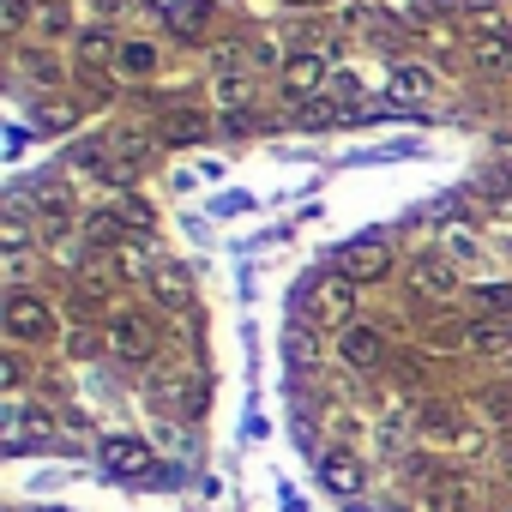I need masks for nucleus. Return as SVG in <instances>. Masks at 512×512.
Here are the masks:
<instances>
[{"label": "nucleus", "mask_w": 512, "mask_h": 512, "mask_svg": "<svg viewBox=\"0 0 512 512\" xmlns=\"http://www.w3.org/2000/svg\"><path fill=\"white\" fill-rule=\"evenodd\" d=\"M350 308H356V290L344 278H308L296 290V320L302 326H338V320H350Z\"/></svg>", "instance_id": "nucleus-1"}, {"label": "nucleus", "mask_w": 512, "mask_h": 512, "mask_svg": "<svg viewBox=\"0 0 512 512\" xmlns=\"http://www.w3.org/2000/svg\"><path fill=\"white\" fill-rule=\"evenodd\" d=\"M7 332H13V338H31V344H49V338H55L49 302H37L31 290H13V296H7Z\"/></svg>", "instance_id": "nucleus-2"}, {"label": "nucleus", "mask_w": 512, "mask_h": 512, "mask_svg": "<svg viewBox=\"0 0 512 512\" xmlns=\"http://www.w3.org/2000/svg\"><path fill=\"white\" fill-rule=\"evenodd\" d=\"M386 266H392V247L386 241H350L344 253H338V278L344 284H374V278H386Z\"/></svg>", "instance_id": "nucleus-3"}, {"label": "nucleus", "mask_w": 512, "mask_h": 512, "mask_svg": "<svg viewBox=\"0 0 512 512\" xmlns=\"http://www.w3.org/2000/svg\"><path fill=\"white\" fill-rule=\"evenodd\" d=\"M488 506V494H482V482L476 476H434L428 482V512H482Z\"/></svg>", "instance_id": "nucleus-4"}, {"label": "nucleus", "mask_w": 512, "mask_h": 512, "mask_svg": "<svg viewBox=\"0 0 512 512\" xmlns=\"http://www.w3.org/2000/svg\"><path fill=\"white\" fill-rule=\"evenodd\" d=\"M109 350H115L121 362H151V350H157V326L139 320V314H121V320L109 326Z\"/></svg>", "instance_id": "nucleus-5"}, {"label": "nucleus", "mask_w": 512, "mask_h": 512, "mask_svg": "<svg viewBox=\"0 0 512 512\" xmlns=\"http://www.w3.org/2000/svg\"><path fill=\"white\" fill-rule=\"evenodd\" d=\"M97 458H103L109 476H145V470H151V446L133 440V434H109V440L97 446Z\"/></svg>", "instance_id": "nucleus-6"}, {"label": "nucleus", "mask_w": 512, "mask_h": 512, "mask_svg": "<svg viewBox=\"0 0 512 512\" xmlns=\"http://www.w3.org/2000/svg\"><path fill=\"white\" fill-rule=\"evenodd\" d=\"M338 350H344V362L362 368V374H374V368L386 362V338H380L374 326H344V332H338Z\"/></svg>", "instance_id": "nucleus-7"}, {"label": "nucleus", "mask_w": 512, "mask_h": 512, "mask_svg": "<svg viewBox=\"0 0 512 512\" xmlns=\"http://www.w3.org/2000/svg\"><path fill=\"white\" fill-rule=\"evenodd\" d=\"M320 85H326V55H296V61L284 67V97L314 103V97H320Z\"/></svg>", "instance_id": "nucleus-8"}, {"label": "nucleus", "mask_w": 512, "mask_h": 512, "mask_svg": "<svg viewBox=\"0 0 512 512\" xmlns=\"http://www.w3.org/2000/svg\"><path fill=\"white\" fill-rule=\"evenodd\" d=\"M410 290H416L422 302H446V296L458 290V278H452V266H446V260H428V253H422V260L410 266Z\"/></svg>", "instance_id": "nucleus-9"}, {"label": "nucleus", "mask_w": 512, "mask_h": 512, "mask_svg": "<svg viewBox=\"0 0 512 512\" xmlns=\"http://www.w3.org/2000/svg\"><path fill=\"white\" fill-rule=\"evenodd\" d=\"M320 482H326L332 494L356 500V494H362V464H356L350 452H326V458H320Z\"/></svg>", "instance_id": "nucleus-10"}, {"label": "nucleus", "mask_w": 512, "mask_h": 512, "mask_svg": "<svg viewBox=\"0 0 512 512\" xmlns=\"http://www.w3.org/2000/svg\"><path fill=\"white\" fill-rule=\"evenodd\" d=\"M151 157V145L145 139H115V151H109V163H103V181H115V187H127L133 175H139V163Z\"/></svg>", "instance_id": "nucleus-11"}, {"label": "nucleus", "mask_w": 512, "mask_h": 512, "mask_svg": "<svg viewBox=\"0 0 512 512\" xmlns=\"http://www.w3.org/2000/svg\"><path fill=\"white\" fill-rule=\"evenodd\" d=\"M151 290H157V302H169V308H187V302H193L187 266H151Z\"/></svg>", "instance_id": "nucleus-12"}, {"label": "nucleus", "mask_w": 512, "mask_h": 512, "mask_svg": "<svg viewBox=\"0 0 512 512\" xmlns=\"http://www.w3.org/2000/svg\"><path fill=\"white\" fill-rule=\"evenodd\" d=\"M392 97H398V109H422V103L434 97V79H428L422 67H398V73H392Z\"/></svg>", "instance_id": "nucleus-13"}, {"label": "nucleus", "mask_w": 512, "mask_h": 512, "mask_svg": "<svg viewBox=\"0 0 512 512\" xmlns=\"http://www.w3.org/2000/svg\"><path fill=\"white\" fill-rule=\"evenodd\" d=\"M157 398L175 404V410H205V380H199V374H169V380L157 386Z\"/></svg>", "instance_id": "nucleus-14"}, {"label": "nucleus", "mask_w": 512, "mask_h": 512, "mask_svg": "<svg viewBox=\"0 0 512 512\" xmlns=\"http://www.w3.org/2000/svg\"><path fill=\"white\" fill-rule=\"evenodd\" d=\"M284 362L290 368H320V338H314V326H290V338H284Z\"/></svg>", "instance_id": "nucleus-15"}, {"label": "nucleus", "mask_w": 512, "mask_h": 512, "mask_svg": "<svg viewBox=\"0 0 512 512\" xmlns=\"http://www.w3.org/2000/svg\"><path fill=\"white\" fill-rule=\"evenodd\" d=\"M157 133H163L169 145H199V139H205V121L187 115V109H169V115L157 121Z\"/></svg>", "instance_id": "nucleus-16"}, {"label": "nucleus", "mask_w": 512, "mask_h": 512, "mask_svg": "<svg viewBox=\"0 0 512 512\" xmlns=\"http://www.w3.org/2000/svg\"><path fill=\"white\" fill-rule=\"evenodd\" d=\"M85 235H91V247H121V235H133L115 211H91L85 217Z\"/></svg>", "instance_id": "nucleus-17"}, {"label": "nucleus", "mask_w": 512, "mask_h": 512, "mask_svg": "<svg viewBox=\"0 0 512 512\" xmlns=\"http://www.w3.org/2000/svg\"><path fill=\"white\" fill-rule=\"evenodd\" d=\"M416 428H422L428 440H446V434H458V410H452V404H422V410H416Z\"/></svg>", "instance_id": "nucleus-18"}, {"label": "nucleus", "mask_w": 512, "mask_h": 512, "mask_svg": "<svg viewBox=\"0 0 512 512\" xmlns=\"http://www.w3.org/2000/svg\"><path fill=\"white\" fill-rule=\"evenodd\" d=\"M464 338H470L482 356H500V350H512V332H506V326H494V320H476Z\"/></svg>", "instance_id": "nucleus-19"}, {"label": "nucleus", "mask_w": 512, "mask_h": 512, "mask_svg": "<svg viewBox=\"0 0 512 512\" xmlns=\"http://www.w3.org/2000/svg\"><path fill=\"white\" fill-rule=\"evenodd\" d=\"M205 0H169V31H181V37H193L199 25H205Z\"/></svg>", "instance_id": "nucleus-20"}, {"label": "nucleus", "mask_w": 512, "mask_h": 512, "mask_svg": "<svg viewBox=\"0 0 512 512\" xmlns=\"http://www.w3.org/2000/svg\"><path fill=\"white\" fill-rule=\"evenodd\" d=\"M476 67L482 73H512V43L506 37H482L476 43Z\"/></svg>", "instance_id": "nucleus-21"}, {"label": "nucleus", "mask_w": 512, "mask_h": 512, "mask_svg": "<svg viewBox=\"0 0 512 512\" xmlns=\"http://www.w3.org/2000/svg\"><path fill=\"white\" fill-rule=\"evenodd\" d=\"M115 49H121V43H115L109 31H85V37H79V55H85L91 67H97V61H121Z\"/></svg>", "instance_id": "nucleus-22"}, {"label": "nucleus", "mask_w": 512, "mask_h": 512, "mask_svg": "<svg viewBox=\"0 0 512 512\" xmlns=\"http://www.w3.org/2000/svg\"><path fill=\"white\" fill-rule=\"evenodd\" d=\"M217 103H223L229 115H241V103H247V79H241V73H223V79H217Z\"/></svg>", "instance_id": "nucleus-23"}, {"label": "nucleus", "mask_w": 512, "mask_h": 512, "mask_svg": "<svg viewBox=\"0 0 512 512\" xmlns=\"http://www.w3.org/2000/svg\"><path fill=\"white\" fill-rule=\"evenodd\" d=\"M115 217H121L133 235H151V223H157V217H151V205H139V199H121V205H115Z\"/></svg>", "instance_id": "nucleus-24"}, {"label": "nucleus", "mask_w": 512, "mask_h": 512, "mask_svg": "<svg viewBox=\"0 0 512 512\" xmlns=\"http://www.w3.org/2000/svg\"><path fill=\"white\" fill-rule=\"evenodd\" d=\"M121 67L127 73H151L157 67V49L151 43H121Z\"/></svg>", "instance_id": "nucleus-25"}, {"label": "nucleus", "mask_w": 512, "mask_h": 512, "mask_svg": "<svg viewBox=\"0 0 512 512\" xmlns=\"http://www.w3.org/2000/svg\"><path fill=\"white\" fill-rule=\"evenodd\" d=\"M19 73H25V79H43V85H55V79H61V67H55V61H43V55H31V49H19Z\"/></svg>", "instance_id": "nucleus-26"}, {"label": "nucleus", "mask_w": 512, "mask_h": 512, "mask_svg": "<svg viewBox=\"0 0 512 512\" xmlns=\"http://www.w3.org/2000/svg\"><path fill=\"white\" fill-rule=\"evenodd\" d=\"M476 308H482V314H506V308H512V284H488V290H476Z\"/></svg>", "instance_id": "nucleus-27"}, {"label": "nucleus", "mask_w": 512, "mask_h": 512, "mask_svg": "<svg viewBox=\"0 0 512 512\" xmlns=\"http://www.w3.org/2000/svg\"><path fill=\"white\" fill-rule=\"evenodd\" d=\"M446 253H452V260H470V253H476V235H470L464 223H452V229H446Z\"/></svg>", "instance_id": "nucleus-28"}, {"label": "nucleus", "mask_w": 512, "mask_h": 512, "mask_svg": "<svg viewBox=\"0 0 512 512\" xmlns=\"http://www.w3.org/2000/svg\"><path fill=\"white\" fill-rule=\"evenodd\" d=\"M73 121H79V115H73L67 103H43V109H37V127H55V133H61V127H73Z\"/></svg>", "instance_id": "nucleus-29"}, {"label": "nucleus", "mask_w": 512, "mask_h": 512, "mask_svg": "<svg viewBox=\"0 0 512 512\" xmlns=\"http://www.w3.org/2000/svg\"><path fill=\"white\" fill-rule=\"evenodd\" d=\"M0 25L19 31V25H25V0H7V7H0Z\"/></svg>", "instance_id": "nucleus-30"}, {"label": "nucleus", "mask_w": 512, "mask_h": 512, "mask_svg": "<svg viewBox=\"0 0 512 512\" xmlns=\"http://www.w3.org/2000/svg\"><path fill=\"white\" fill-rule=\"evenodd\" d=\"M121 278H145V253H133V247L121 253Z\"/></svg>", "instance_id": "nucleus-31"}, {"label": "nucleus", "mask_w": 512, "mask_h": 512, "mask_svg": "<svg viewBox=\"0 0 512 512\" xmlns=\"http://www.w3.org/2000/svg\"><path fill=\"white\" fill-rule=\"evenodd\" d=\"M37 19H43L49 31H61V25H67V7H37Z\"/></svg>", "instance_id": "nucleus-32"}, {"label": "nucleus", "mask_w": 512, "mask_h": 512, "mask_svg": "<svg viewBox=\"0 0 512 512\" xmlns=\"http://www.w3.org/2000/svg\"><path fill=\"white\" fill-rule=\"evenodd\" d=\"M506 476H512V446H506Z\"/></svg>", "instance_id": "nucleus-33"}, {"label": "nucleus", "mask_w": 512, "mask_h": 512, "mask_svg": "<svg viewBox=\"0 0 512 512\" xmlns=\"http://www.w3.org/2000/svg\"><path fill=\"white\" fill-rule=\"evenodd\" d=\"M296 7H320V0H296Z\"/></svg>", "instance_id": "nucleus-34"}]
</instances>
